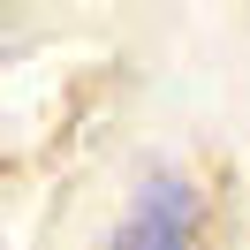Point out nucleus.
Returning a JSON list of instances; mask_svg holds the SVG:
<instances>
[{
    "mask_svg": "<svg viewBox=\"0 0 250 250\" xmlns=\"http://www.w3.org/2000/svg\"><path fill=\"white\" fill-rule=\"evenodd\" d=\"M197 243V182L182 174H144L137 197L122 205V228L106 235V250H189Z\"/></svg>",
    "mask_w": 250,
    "mask_h": 250,
    "instance_id": "nucleus-1",
    "label": "nucleus"
}]
</instances>
